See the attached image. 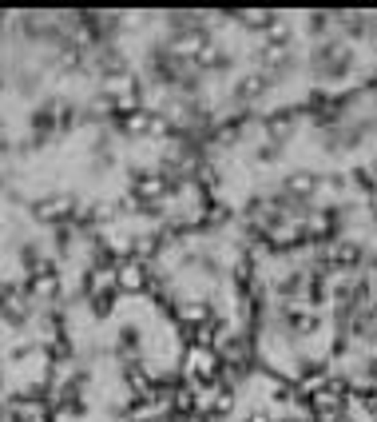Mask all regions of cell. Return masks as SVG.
Returning <instances> with one entry per match:
<instances>
[{
	"instance_id": "1",
	"label": "cell",
	"mask_w": 377,
	"mask_h": 422,
	"mask_svg": "<svg viewBox=\"0 0 377 422\" xmlns=\"http://www.w3.org/2000/svg\"><path fill=\"white\" fill-rule=\"evenodd\" d=\"M246 422H270V414H267V410H251V414H246Z\"/></svg>"
}]
</instances>
